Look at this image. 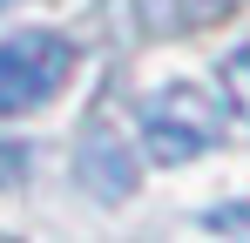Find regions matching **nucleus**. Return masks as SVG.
Here are the masks:
<instances>
[{"label":"nucleus","mask_w":250,"mask_h":243,"mask_svg":"<svg viewBox=\"0 0 250 243\" xmlns=\"http://www.w3.org/2000/svg\"><path fill=\"white\" fill-rule=\"evenodd\" d=\"M135 122H142V149L156 162H189L216 142V108L196 81H163L156 95H142Z\"/></svg>","instance_id":"nucleus-2"},{"label":"nucleus","mask_w":250,"mask_h":243,"mask_svg":"<svg viewBox=\"0 0 250 243\" xmlns=\"http://www.w3.org/2000/svg\"><path fill=\"white\" fill-rule=\"evenodd\" d=\"M0 7H14V0H0Z\"/></svg>","instance_id":"nucleus-6"},{"label":"nucleus","mask_w":250,"mask_h":243,"mask_svg":"<svg viewBox=\"0 0 250 243\" xmlns=\"http://www.w3.org/2000/svg\"><path fill=\"white\" fill-rule=\"evenodd\" d=\"M75 81V40L54 27H14L0 40V115H34Z\"/></svg>","instance_id":"nucleus-1"},{"label":"nucleus","mask_w":250,"mask_h":243,"mask_svg":"<svg viewBox=\"0 0 250 243\" xmlns=\"http://www.w3.org/2000/svg\"><path fill=\"white\" fill-rule=\"evenodd\" d=\"M216 88H223V108L250 128V40L237 54H223V68H216Z\"/></svg>","instance_id":"nucleus-5"},{"label":"nucleus","mask_w":250,"mask_h":243,"mask_svg":"<svg viewBox=\"0 0 250 243\" xmlns=\"http://www.w3.org/2000/svg\"><path fill=\"white\" fill-rule=\"evenodd\" d=\"M244 0H135V14H142V27L149 34H176V27H216V20H230Z\"/></svg>","instance_id":"nucleus-4"},{"label":"nucleus","mask_w":250,"mask_h":243,"mask_svg":"<svg viewBox=\"0 0 250 243\" xmlns=\"http://www.w3.org/2000/svg\"><path fill=\"white\" fill-rule=\"evenodd\" d=\"M82 189L88 196H102V202H122L128 189H135V169H128V149L115 142V135H88L82 142Z\"/></svg>","instance_id":"nucleus-3"}]
</instances>
